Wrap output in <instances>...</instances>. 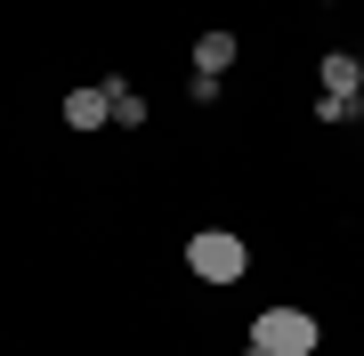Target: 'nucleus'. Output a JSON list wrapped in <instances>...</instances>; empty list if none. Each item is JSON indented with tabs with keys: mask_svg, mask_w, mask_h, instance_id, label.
Here are the masks:
<instances>
[{
	"mask_svg": "<svg viewBox=\"0 0 364 356\" xmlns=\"http://www.w3.org/2000/svg\"><path fill=\"white\" fill-rule=\"evenodd\" d=\"M324 332H316L308 308H259L251 316V348H267V356H308Z\"/></svg>",
	"mask_w": 364,
	"mask_h": 356,
	"instance_id": "obj_1",
	"label": "nucleus"
},
{
	"mask_svg": "<svg viewBox=\"0 0 364 356\" xmlns=\"http://www.w3.org/2000/svg\"><path fill=\"white\" fill-rule=\"evenodd\" d=\"M186 267H195L203 284H243V267H251V251L227 235V227H203V235H186Z\"/></svg>",
	"mask_w": 364,
	"mask_h": 356,
	"instance_id": "obj_2",
	"label": "nucleus"
},
{
	"mask_svg": "<svg viewBox=\"0 0 364 356\" xmlns=\"http://www.w3.org/2000/svg\"><path fill=\"white\" fill-rule=\"evenodd\" d=\"M316 81H324L332 97H356V90H364V65H356V49H332L324 65H316Z\"/></svg>",
	"mask_w": 364,
	"mask_h": 356,
	"instance_id": "obj_3",
	"label": "nucleus"
},
{
	"mask_svg": "<svg viewBox=\"0 0 364 356\" xmlns=\"http://www.w3.org/2000/svg\"><path fill=\"white\" fill-rule=\"evenodd\" d=\"M65 122H73V130H105V122H114V97H105V90H73L65 97Z\"/></svg>",
	"mask_w": 364,
	"mask_h": 356,
	"instance_id": "obj_4",
	"label": "nucleus"
},
{
	"mask_svg": "<svg viewBox=\"0 0 364 356\" xmlns=\"http://www.w3.org/2000/svg\"><path fill=\"white\" fill-rule=\"evenodd\" d=\"M235 65V33H203L195 41V73H227Z\"/></svg>",
	"mask_w": 364,
	"mask_h": 356,
	"instance_id": "obj_5",
	"label": "nucleus"
},
{
	"mask_svg": "<svg viewBox=\"0 0 364 356\" xmlns=\"http://www.w3.org/2000/svg\"><path fill=\"white\" fill-rule=\"evenodd\" d=\"M105 97H114V122H122V130H138V122H146V97L130 90V81H105Z\"/></svg>",
	"mask_w": 364,
	"mask_h": 356,
	"instance_id": "obj_6",
	"label": "nucleus"
},
{
	"mask_svg": "<svg viewBox=\"0 0 364 356\" xmlns=\"http://www.w3.org/2000/svg\"><path fill=\"white\" fill-rule=\"evenodd\" d=\"M316 122H356V97H332L324 90V97H316Z\"/></svg>",
	"mask_w": 364,
	"mask_h": 356,
	"instance_id": "obj_7",
	"label": "nucleus"
},
{
	"mask_svg": "<svg viewBox=\"0 0 364 356\" xmlns=\"http://www.w3.org/2000/svg\"><path fill=\"white\" fill-rule=\"evenodd\" d=\"M356 122H364V90H356Z\"/></svg>",
	"mask_w": 364,
	"mask_h": 356,
	"instance_id": "obj_8",
	"label": "nucleus"
},
{
	"mask_svg": "<svg viewBox=\"0 0 364 356\" xmlns=\"http://www.w3.org/2000/svg\"><path fill=\"white\" fill-rule=\"evenodd\" d=\"M243 356H267V348H243Z\"/></svg>",
	"mask_w": 364,
	"mask_h": 356,
	"instance_id": "obj_9",
	"label": "nucleus"
},
{
	"mask_svg": "<svg viewBox=\"0 0 364 356\" xmlns=\"http://www.w3.org/2000/svg\"><path fill=\"white\" fill-rule=\"evenodd\" d=\"M356 65H364V49H356Z\"/></svg>",
	"mask_w": 364,
	"mask_h": 356,
	"instance_id": "obj_10",
	"label": "nucleus"
}]
</instances>
